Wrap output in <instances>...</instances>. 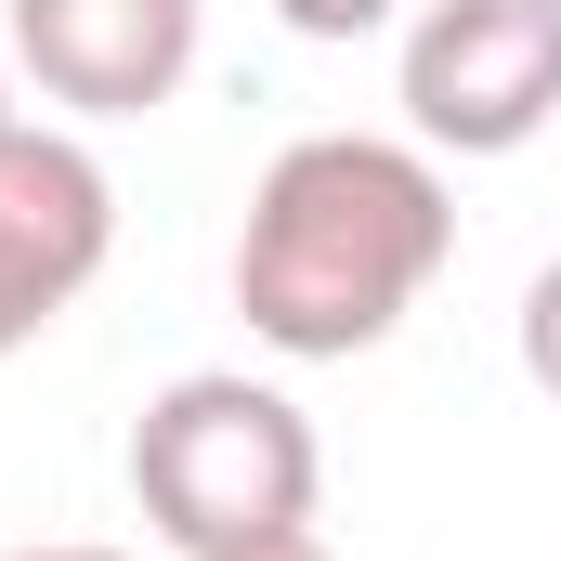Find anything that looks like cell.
Masks as SVG:
<instances>
[{"label": "cell", "instance_id": "obj_5", "mask_svg": "<svg viewBox=\"0 0 561 561\" xmlns=\"http://www.w3.org/2000/svg\"><path fill=\"white\" fill-rule=\"evenodd\" d=\"M0 53L66 118H157L196 79V0H13Z\"/></svg>", "mask_w": 561, "mask_h": 561}, {"label": "cell", "instance_id": "obj_9", "mask_svg": "<svg viewBox=\"0 0 561 561\" xmlns=\"http://www.w3.org/2000/svg\"><path fill=\"white\" fill-rule=\"evenodd\" d=\"M0 561H144V549H0Z\"/></svg>", "mask_w": 561, "mask_h": 561}, {"label": "cell", "instance_id": "obj_10", "mask_svg": "<svg viewBox=\"0 0 561 561\" xmlns=\"http://www.w3.org/2000/svg\"><path fill=\"white\" fill-rule=\"evenodd\" d=\"M13 118H26V105H13V53H0V131H13Z\"/></svg>", "mask_w": 561, "mask_h": 561}, {"label": "cell", "instance_id": "obj_3", "mask_svg": "<svg viewBox=\"0 0 561 561\" xmlns=\"http://www.w3.org/2000/svg\"><path fill=\"white\" fill-rule=\"evenodd\" d=\"M392 105L431 157H523L561 118V0H419Z\"/></svg>", "mask_w": 561, "mask_h": 561}, {"label": "cell", "instance_id": "obj_4", "mask_svg": "<svg viewBox=\"0 0 561 561\" xmlns=\"http://www.w3.org/2000/svg\"><path fill=\"white\" fill-rule=\"evenodd\" d=\"M118 249V183L66 118L0 131V353H26Z\"/></svg>", "mask_w": 561, "mask_h": 561}, {"label": "cell", "instance_id": "obj_7", "mask_svg": "<svg viewBox=\"0 0 561 561\" xmlns=\"http://www.w3.org/2000/svg\"><path fill=\"white\" fill-rule=\"evenodd\" d=\"M287 39H379L392 26V0H275Z\"/></svg>", "mask_w": 561, "mask_h": 561}, {"label": "cell", "instance_id": "obj_8", "mask_svg": "<svg viewBox=\"0 0 561 561\" xmlns=\"http://www.w3.org/2000/svg\"><path fill=\"white\" fill-rule=\"evenodd\" d=\"M209 561H340L313 523H275V536H249V549H209Z\"/></svg>", "mask_w": 561, "mask_h": 561}, {"label": "cell", "instance_id": "obj_2", "mask_svg": "<svg viewBox=\"0 0 561 561\" xmlns=\"http://www.w3.org/2000/svg\"><path fill=\"white\" fill-rule=\"evenodd\" d=\"M313 483H327L313 419L275 379H249V366H196V379H170L131 419V510L183 561L249 549L275 523H313Z\"/></svg>", "mask_w": 561, "mask_h": 561}, {"label": "cell", "instance_id": "obj_1", "mask_svg": "<svg viewBox=\"0 0 561 561\" xmlns=\"http://www.w3.org/2000/svg\"><path fill=\"white\" fill-rule=\"evenodd\" d=\"M444 262H457V196L419 131H300L249 183L236 313L287 366H353L431 300Z\"/></svg>", "mask_w": 561, "mask_h": 561}, {"label": "cell", "instance_id": "obj_6", "mask_svg": "<svg viewBox=\"0 0 561 561\" xmlns=\"http://www.w3.org/2000/svg\"><path fill=\"white\" fill-rule=\"evenodd\" d=\"M510 340H523V379L561 405V262H536V287H523V327H510Z\"/></svg>", "mask_w": 561, "mask_h": 561}]
</instances>
